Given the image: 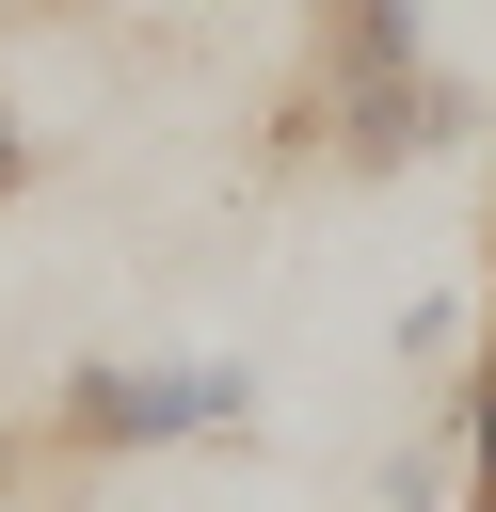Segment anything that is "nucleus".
Returning a JSON list of instances; mask_svg holds the SVG:
<instances>
[{"label": "nucleus", "mask_w": 496, "mask_h": 512, "mask_svg": "<svg viewBox=\"0 0 496 512\" xmlns=\"http://www.w3.org/2000/svg\"><path fill=\"white\" fill-rule=\"evenodd\" d=\"M480 128V80L432 48V0H304V80H288V160L336 176H416Z\"/></svg>", "instance_id": "f257e3e1"}, {"label": "nucleus", "mask_w": 496, "mask_h": 512, "mask_svg": "<svg viewBox=\"0 0 496 512\" xmlns=\"http://www.w3.org/2000/svg\"><path fill=\"white\" fill-rule=\"evenodd\" d=\"M160 448H256V368L240 352H96L48 384V416L0 448V464H160Z\"/></svg>", "instance_id": "f03ea898"}, {"label": "nucleus", "mask_w": 496, "mask_h": 512, "mask_svg": "<svg viewBox=\"0 0 496 512\" xmlns=\"http://www.w3.org/2000/svg\"><path fill=\"white\" fill-rule=\"evenodd\" d=\"M384 352H400V368H464V352H480V304H464V288H416Z\"/></svg>", "instance_id": "7ed1b4c3"}, {"label": "nucleus", "mask_w": 496, "mask_h": 512, "mask_svg": "<svg viewBox=\"0 0 496 512\" xmlns=\"http://www.w3.org/2000/svg\"><path fill=\"white\" fill-rule=\"evenodd\" d=\"M448 432H464V496H448V512H496V352L448 384Z\"/></svg>", "instance_id": "20e7f679"}, {"label": "nucleus", "mask_w": 496, "mask_h": 512, "mask_svg": "<svg viewBox=\"0 0 496 512\" xmlns=\"http://www.w3.org/2000/svg\"><path fill=\"white\" fill-rule=\"evenodd\" d=\"M32 192V128H16V96H0V208Z\"/></svg>", "instance_id": "39448f33"}, {"label": "nucleus", "mask_w": 496, "mask_h": 512, "mask_svg": "<svg viewBox=\"0 0 496 512\" xmlns=\"http://www.w3.org/2000/svg\"><path fill=\"white\" fill-rule=\"evenodd\" d=\"M480 352H496V272H480Z\"/></svg>", "instance_id": "423d86ee"}, {"label": "nucleus", "mask_w": 496, "mask_h": 512, "mask_svg": "<svg viewBox=\"0 0 496 512\" xmlns=\"http://www.w3.org/2000/svg\"><path fill=\"white\" fill-rule=\"evenodd\" d=\"M0 16H16V0H0Z\"/></svg>", "instance_id": "0eeeda50"}]
</instances>
